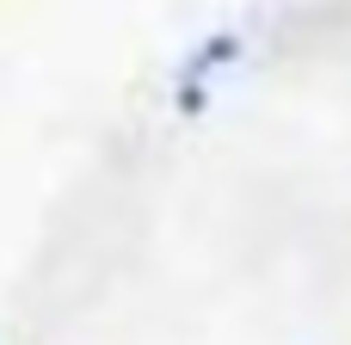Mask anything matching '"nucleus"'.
I'll use <instances>...</instances> for the list:
<instances>
[{
    "instance_id": "f257e3e1",
    "label": "nucleus",
    "mask_w": 351,
    "mask_h": 345,
    "mask_svg": "<svg viewBox=\"0 0 351 345\" xmlns=\"http://www.w3.org/2000/svg\"><path fill=\"white\" fill-rule=\"evenodd\" d=\"M241 56V37L234 31H216V37H204L191 56H185V68H179V111H204V86H210V74L222 68V62H234Z\"/></svg>"
}]
</instances>
